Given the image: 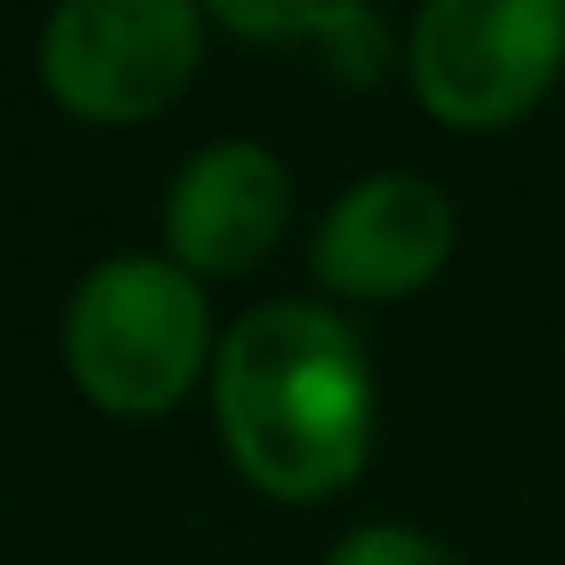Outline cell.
I'll return each mask as SVG.
<instances>
[{
	"label": "cell",
	"instance_id": "cell-3",
	"mask_svg": "<svg viewBox=\"0 0 565 565\" xmlns=\"http://www.w3.org/2000/svg\"><path fill=\"white\" fill-rule=\"evenodd\" d=\"M207 14L186 0H65L43 22L36 72L65 115L129 129L166 115L193 86Z\"/></svg>",
	"mask_w": 565,
	"mask_h": 565
},
{
	"label": "cell",
	"instance_id": "cell-7",
	"mask_svg": "<svg viewBox=\"0 0 565 565\" xmlns=\"http://www.w3.org/2000/svg\"><path fill=\"white\" fill-rule=\"evenodd\" d=\"M222 29H236V36H330L337 57L330 72L351 86H373L386 72V22L373 8H215Z\"/></svg>",
	"mask_w": 565,
	"mask_h": 565
},
{
	"label": "cell",
	"instance_id": "cell-8",
	"mask_svg": "<svg viewBox=\"0 0 565 565\" xmlns=\"http://www.w3.org/2000/svg\"><path fill=\"white\" fill-rule=\"evenodd\" d=\"M322 565H466V558H458L451 544L423 537V530H401V523H365V530H351V537H337Z\"/></svg>",
	"mask_w": 565,
	"mask_h": 565
},
{
	"label": "cell",
	"instance_id": "cell-4",
	"mask_svg": "<svg viewBox=\"0 0 565 565\" xmlns=\"http://www.w3.org/2000/svg\"><path fill=\"white\" fill-rule=\"evenodd\" d=\"M565 65V0H429L408 29L415 100L444 129H509Z\"/></svg>",
	"mask_w": 565,
	"mask_h": 565
},
{
	"label": "cell",
	"instance_id": "cell-2",
	"mask_svg": "<svg viewBox=\"0 0 565 565\" xmlns=\"http://www.w3.org/2000/svg\"><path fill=\"white\" fill-rule=\"evenodd\" d=\"M207 351V294L172 258H122L94 265L65 308V373L100 415H166L201 380Z\"/></svg>",
	"mask_w": 565,
	"mask_h": 565
},
{
	"label": "cell",
	"instance_id": "cell-5",
	"mask_svg": "<svg viewBox=\"0 0 565 565\" xmlns=\"http://www.w3.org/2000/svg\"><path fill=\"white\" fill-rule=\"evenodd\" d=\"M458 244V215L415 172H373L322 215L316 230V279L344 301H408L444 273Z\"/></svg>",
	"mask_w": 565,
	"mask_h": 565
},
{
	"label": "cell",
	"instance_id": "cell-1",
	"mask_svg": "<svg viewBox=\"0 0 565 565\" xmlns=\"http://www.w3.org/2000/svg\"><path fill=\"white\" fill-rule=\"evenodd\" d=\"M373 365L337 308L265 301L215 344V429L258 494L330 501L373 451Z\"/></svg>",
	"mask_w": 565,
	"mask_h": 565
},
{
	"label": "cell",
	"instance_id": "cell-6",
	"mask_svg": "<svg viewBox=\"0 0 565 565\" xmlns=\"http://www.w3.org/2000/svg\"><path fill=\"white\" fill-rule=\"evenodd\" d=\"M287 215H294V180L265 143H250V137L207 143V151H193L180 166V180L166 193L172 265L193 279L250 273L279 244Z\"/></svg>",
	"mask_w": 565,
	"mask_h": 565
}]
</instances>
